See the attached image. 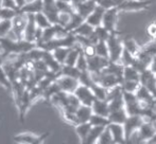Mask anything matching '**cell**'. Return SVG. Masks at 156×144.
Wrapping results in <instances>:
<instances>
[{"instance_id":"cell-1","label":"cell","mask_w":156,"mask_h":144,"mask_svg":"<svg viewBox=\"0 0 156 144\" xmlns=\"http://www.w3.org/2000/svg\"><path fill=\"white\" fill-rule=\"evenodd\" d=\"M36 47V43L27 41L25 39H12L10 37H0V48L2 50V54L5 57L10 55H19L23 53H28L30 50Z\"/></svg>"},{"instance_id":"cell-25","label":"cell","mask_w":156,"mask_h":144,"mask_svg":"<svg viewBox=\"0 0 156 144\" xmlns=\"http://www.w3.org/2000/svg\"><path fill=\"white\" fill-rule=\"evenodd\" d=\"M122 43H123L124 49H126L129 53H132L133 55H137L138 52L140 51L141 47L136 43V40L132 36H125L122 37Z\"/></svg>"},{"instance_id":"cell-43","label":"cell","mask_w":156,"mask_h":144,"mask_svg":"<svg viewBox=\"0 0 156 144\" xmlns=\"http://www.w3.org/2000/svg\"><path fill=\"white\" fill-rule=\"evenodd\" d=\"M76 66L80 69L81 71H85V70H88V63H87V56L86 54L84 53V51H81L80 55H79L78 58V62H76Z\"/></svg>"},{"instance_id":"cell-21","label":"cell","mask_w":156,"mask_h":144,"mask_svg":"<svg viewBox=\"0 0 156 144\" xmlns=\"http://www.w3.org/2000/svg\"><path fill=\"white\" fill-rule=\"evenodd\" d=\"M44 9V2L43 0H32L29 1L19 9L20 12H23L26 14H36L38 12H41Z\"/></svg>"},{"instance_id":"cell-14","label":"cell","mask_w":156,"mask_h":144,"mask_svg":"<svg viewBox=\"0 0 156 144\" xmlns=\"http://www.w3.org/2000/svg\"><path fill=\"white\" fill-rule=\"evenodd\" d=\"M37 25L35 21L34 14H28V22L26 26L25 34H23V39L27 41L35 43V34L37 31Z\"/></svg>"},{"instance_id":"cell-10","label":"cell","mask_w":156,"mask_h":144,"mask_svg":"<svg viewBox=\"0 0 156 144\" xmlns=\"http://www.w3.org/2000/svg\"><path fill=\"white\" fill-rule=\"evenodd\" d=\"M139 82L140 85L147 87L151 91V93L156 99V73H154L150 68L146 69L140 73Z\"/></svg>"},{"instance_id":"cell-12","label":"cell","mask_w":156,"mask_h":144,"mask_svg":"<svg viewBox=\"0 0 156 144\" xmlns=\"http://www.w3.org/2000/svg\"><path fill=\"white\" fill-rule=\"evenodd\" d=\"M58 86L61 87V90L68 93H74L79 86H80V81L78 78L70 77V76L61 75L56 78Z\"/></svg>"},{"instance_id":"cell-30","label":"cell","mask_w":156,"mask_h":144,"mask_svg":"<svg viewBox=\"0 0 156 144\" xmlns=\"http://www.w3.org/2000/svg\"><path fill=\"white\" fill-rule=\"evenodd\" d=\"M91 90L94 91V95H96V99L99 100H107V95H108L109 89L105 88L104 86H102L99 83H94L93 86L90 87Z\"/></svg>"},{"instance_id":"cell-22","label":"cell","mask_w":156,"mask_h":144,"mask_svg":"<svg viewBox=\"0 0 156 144\" xmlns=\"http://www.w3.org/2000/svg\"><path fill=\"white\" fill-rule=\"evenodd\" d=\"M135 93L137 95V99L142 104H152L155 101V97L151 93V91L142 85H140Z\"/></svg>"},{"instance_id":"cell-24","label":"cell","mask_w":156,"mask_h":144,"mask_svg":"<svg viewBox=\"0 0 156 144\" xmlns=\"http://www.w3.org/2000/svg\"><path fill=\"white\" fill-rule=\"evenodd\" d=\"M127 117H129V113H127L125 107L111 111V113L108 115L109 120H111V123H119V124H123L125 120L127 119Z\"/></svg>"},{"instance_id":"cell-34","label":"cell","mask_w":156,"mask_h":144,"mask_svg":"<svg viewBox=\"0 0 156 144\" xmlns=\"http://www.w3.org/2000/svg\"><path fill=\"white\" fill-rule=\"evenodd\" d=\"M0 85H2L6 90L13 92V84L3 66H0Z\"/></svg>"},{"instance_id":"cell-46","label":"cell","mask_w":156,"mask_h":144,"mask_svg":"<svg viewBox=\"0 0 156 144\" xmlns=\"http://www.w3.org/2000/svg\"><path fill=\"white\" fill-rule=\"evenodd\" d=\"M1 6L6 9H11V10L19 11V8L15 0H1Z\"/></svg>"},{"instance_id":"cell-39","label":"cell","mask_w":156,"mask_h":144,"mask_svg":"<svg viewBox=\"0 0 156 144\" xmlns=\"http://www.w3.org/2000/svg\"><path fill=\"white\" fill-rule=\"evenodd\" d=\"M140 86V82L138 81H127L123 80L121 84V87L124 91H129V92H136L137 89Z\"/></svg>"},{"instance_id":"cell-16","label":"cell","mask_w":156,"mask_h":144,"mask_svg":"<svg viewBox=\"0 0 156 144\" xmlns=\"http://www.w3.org/2000/svg\"><path fill=\"white\" fill-rule=\"evenodd\" d=\"M108 128L111 129V132H112V135H113L114 144H124V143H126V140H125L123 124L111 123L108 125Z\"/></svg>"},{"instance_id":"cell-53","label":"cell","mask_w":156,"mask_h":144,"mask_svg":"<svg viewBox=\"0 0 156 144\" xmlns=\"http://www.w3.org/2000/svg\"><path fill=\"white\" fill-rule=\"evenodd\" d=\"M56 1H66V2H71V0H56Z\"/></svg>"},{"instance_id":"cell-7","label":"cell","mask_w":156,"mask_h":144,"mask_svg":"<svg viewBox=\"0 0 156 144\" xmlns=\"http://www.w3.org/2000/svg\"><path fill=\"white\" fill-rule=\"evenodd\" d=\"M151 3V0H124L118 5V8L121 12H138L147 10Z\"/></svg>"},{"instance_id":"cell-52","label":"cell","mask_w":156,"mask_h":144,"mask_svg":"<svg viewBox=\"0 0 156 144\" xmlns=\"http://www.w3.org/2000/svg\"><path fill=\"white\" fill-rule=\"evenodd\" d=\"M5 60H6L5 56H4L3 54H1V55H0V66H3L4 62H5Z\"/></svg>"},{"instance_id":"cell-36","label":"cell","mask_w":156,"mask_h":144,"mask_svg":"<svg viewBox=\"0 0 156 144\" xmlns=\"http://www.w3.org/2000/svg\"><path fill=\"white\" fill-rule=\"evenodd\" d=\"M94 50H96L97 55H100L102 57L109 58V51H108V46L107 43L104 40H99L98 43L94 45Z\"/></svg>"},{"instance_id":"cell-42","label":"cell","mask_w":156,"mask_h":144,"mask_svg":"<svg viewBox=\"0 0 156 144\" xmlns=\"http://www.w3.org/2000/svg\"><path fill=\"white\" fill-rule=\"evenodd\" d=\"M56 6H58V10L63 13H70V14H72V13L76 12V9L72 5L71 2L56 1Z\"/></svg>"},{"instance_id":"cell-20","label":"cell","mask_w":156,"mask_h":144,"mask_svg":"<svg viewBox=\"0 0 156 144\" xmlns=\"http://www.w3.org/2000/svg\"><path fill=\"white\" fill-rule=\"evenodd\" d=\"M94 113L100 115H104V117H108L111 113V109H109V103L107 100H99L96 99L94 104L91 105Z\"/></svg>"},{"instance_id":"cell-3","label":"cell","mask_w":156,"mask_h":144,"mask_svg":"<svg viewBox=\"0 0 156 144\" xmlns=\"http://www.w3.org/2000/svg\"><path fill=\"white\" fill-rule=\"evenodd\" d=\"M144 122V118L140 115H132L127 117V119L125 120V122L123 123L126 143H129L131 141L132 136L137 132V130L139 129Z\"/></svg>"},{"instance_id":"cell-8","label":"cell","mask_w":156,"mask_h":144,"mask_svg":"<svg viewBox=\"0 0 156 144\" xmlns=\"http://www.w3.org/2000/svg\"><path fill=\"white\" fill-rule=\"evenodd\" d=\"M121 11L119 10L118 6L115 8L108 9V10L105 11L104 17H103L102 26H104L107 30H109L111 32H116V26H117V20H118V14Z\"/></svg>"},{"instance_id":"cell-35","label":"cell","mask_w":156,"mask_h":144,"mask_svg":"<svg viewBox=\"0 0 156 144\" xmlns=\"http://www.w3.org/2000/svg\"><path fill=\"white\" fill-rule=\"evenodd\" d=\"M34 16H35V21H36L37 27L41 28V29L44 30V29H46V28L50 27V26L52 25L43 11H41V12L36 13V14H34Z\"/></svg>"},{"instance_id":"cell-27","label":"cell","mask_w":156,"mask_h":144,"mask_svg":"<svg viewBox=\"0 0 156 144\" xmlns=\"http://www.w3.org/2000/svg\"><path fill=\"white\" fill-rule=\"evenodd\" d=\"M85 21V18L82 17L78 12H74L72 13L71 15V19H70L69 23L65 27V29L67 30L68 32H73L79 26H81L83 22Z\"/></svg>"},{"instance_id":"cell-17","label":"cell","mask_w":156,"mask_h":144,"mask_svg":"<svg viewBox=\"0 0 156 144\" xmlns=\"http://www.w3.org/2000/svg\"><path fill=\"white\" fill-rule=\"evenodd\" d=\"M105 11L106 10H105L103 6H101L100 4H98V5L96 6V9L94 10V12L86 18V21L88 23H90V25L94 28L99 27V26L102 25Z\"/></svg>"},{"instance_id":"cell-29","label":"cell","mask_w":156,"mask_h":144,"mask_svg":"<svg viewBox=\"0 0 156 144\" xmlns=\"http://www.w3.org/2000/svg\"><path fill=\"white\" fill-rule=\"evenodd\" d=\"M73 48V47H72ZM71 48H68V47H58L55 49L52 50V54H53L54 57L58 60V63H61L62 65L65 64V60L67 58V55L68 53L70 52Z\"/></svg>"},{"instance_id":"cell-2","label":"cell","mask_w":156,"mask_h":144,"mask_svg":"<svg viewBox=\"0 0 156 144\" xmlns=\"http://www.w3.org/2000/svg\"><path fill=\"white\" fill-rule=\"evenodd\" d=\"M109 51V60L112 62H120L122 53H123L124 46L122 43V38L118 31L112 32L111 36L106 40Z\"/></svg>"},{"instance_id":"cell-38","label":"cell","mask_w":156,"mask_h":144,"mask_svg":"<svg viewBox=\"0 0 156 144\" xmlns=\"http://www.w3.org/2000/svg\"><path fill=\"white\" fill-rule=\"evenodd\" d=\"M79 81H80L81 85H85V86H88V87H91L94 83H96L94 81L93 75H91V72L89 70H85V71L81 72Z\"/></svg>"},{"instance_id":"cell-6","label":"cell","mask_w":156,"mask_h":144,"mask_svg":"<svg viewBox=\"0 0 156 144\" xmlns=\"http://www.w3.org/2000/svg\"><path fill=\"white\" fill-rule=\"evenodd\" d=\"M50 136V132H45L41 136H36L31 132H21V134L15 135L13 141L15 143L20 144H41Z\"/></svg>"},{"instance_id":"cell-47","label":"cell","mask_w":156,"mask_h":144,"mask_svg":"<svg viewBox=\"0 0 156 144\" xmlns=\"http://www.w3.org/2000/svg\"><path fill=\"white\" fill-rule=\"evenodd\" d=\"M99 4L101 6H103L105 10H108V9L118 6L119 5V2H118V0H102Z\"/></svg>"},{"instance_id":"cell-19","label":"cell","mask_w":156,"mask_h":144,"mask_svg":"<svg viewBox=\"0 0 156 144\" xmlns=\"http://www.w3.org/2000/svg\"><path fill=\"white\" fill-rule=\"evenodd\" d=\"M93 113H94V111H93L91 106L83 105V104H81L80 107L76 109V124L89 122V120H90Z\"/></svg>"},{"instance_id":"cell-55","label":"cell","mask_w":156,"mask_h":144,"mask_svg":"<svg viewBox=\"0 0 156 144\" xmlns=\"http://www.w3.org/2000/svg\"><path fill=\"white\" fill-rule=\"evenodd\" d=\"M154 102H155V103H156V99H155V101H154Z\"/></svg>"},{"instance_id":"cell-23","label":"cell","mask_w":156,"mask_h":144,"mask_svg":"<svg viewBox=\"0 0 156 144\" xmlns=\"http://www.w3.org/2000/svg\"><path fill=\"white\" fill-rule=\"evenodd\" d=\"M93 125L90 124V122H85V123H80L76 124L74 126V130H76V135L80 138L81 143H84V141L86 140L87 136H88L89 132H90Z\"/></svg>"},{"instance_id":"cell-13","label":"cell","mask_w":156,"mask_h":144,"mask_svg":"<svg viewBox=\"0 0 156 144\" xmlns=\"http://www.w3.org/2000/svg\"><path fill=\"white\" fill-rule=\"evenodd\" d=\"M156 132V128L153 124V122L144 121L142 123V125L140 126V128L137 130V136H138V142H146L148 143V141L152 138Z\"/></svg>"},{"instance_id":"cell-40","label":"cell","mask_w":156,"mask_h":144,"mask_svg":"<svg viewBox=\"0 0 156 144\" xmlns=\"http://www.w3.org/2000/svg\"><path fill=\"white\" fill-rule=\"evenodd\" d=\"M94 33H96L97 37H98L99 40H104L106 41L108 39V37L111 36L112 32L109 30H107L104 26H99V27L94 28Z\"/></svg>"},{"instance_id":"cell-56","label":"cell","mask_w":156,"mask_h":144,"mask_svg":"<svg viewBox=\"0 0 156 144\" xmlns=\"http://www.w3.org/2000/svg\"><path fill=\"white\" fill-rule=\"evenodd\" d=\"M154 39H155V40H156V37H155V38H154Z\"/></svg>"},{"instance_id":"cell-37","label":"cell","mask_w":156,"mask_h":144,"mask_svg":"<svg viewBox=\"0 0 156 144\" xmlns=\"http://www.w3.org/2000/svg\"><path fill=\"white\" fill-rule=\"evenodd\" d=\"M12 19H0V37H4L12 32Z\"/></svg>"},{"instance_id":"cell-32","label":"cell","mask_w":156,"mask_h":144,"mask_svg":"<svg viewBox=\"0 0 156 144\" xmlns=\"http://www.w3.org/2000/svg\"><path fill=\"white\" fill-rule=\"evenodd\" d=\"M89 122L93 126H103V127H107L111 124V120L108 117L97 115V113H93Z\"/></svg>"},{"instance_id":"cell-51","label":"cell","mask_w":156,"mask_h":144,"mask_svg":"<svg viewBox=\"0 0 156 144\" xmlns=\"http://www.w3.org/2000/svg\"><path fill=\"white\" fill-rule=\"evenodd\" d=\"M148 143L149 144H156V132H155V135L152 137V138L150 139V140L148 141Z\"/></svg>"},{"instance_id":"cell-44","label":"cell","mask_w":156,"mask_h":144,"mask_svg":"<svg viewBox=\"0 0 156 144\" xmlns=\"http://www.w3.org/2000/svg\"><path fill=\"white\" fill-rule=\"evenodd\" d=\"M136 56L133 55L132 53H129L126 49L123 50V53H122L121 60H120V63H121L123 66H131L133 64V62L135 60Z\"/></svg>"},{"instance_id":"cell-49","label":"cell","mask_w":156,"mask_h":144,"mask_svg":"<svg viewBox=\"0 0 156 144\" xmlns=\"http://www.w3.org/2000/svg\"><path fill=\"white\" fill-rule=\"evenodd\" d=\"M16 1V3H17V5H18V8L20 9V8H23V5L26 4V2H27V0H15Z\"/></svg>"},{"instance_id":"cell-31","label":"cell","mask_w":156,"mask_h":144,"mask_svg":"<svg viewBox=\"0 0 156 144\" xmlns=\"http://www.w3.org/2000/svg\"><path fill=\"white\" fill-rule=\"evenodd\" d=\"M94 32V27L88 23L86 20L82 23L81 26H79L76 30L73 31V33L76 35H82V36H90Z\"/></svg>"},{"instance_id":"cell-45","label":"cell","mask_w":156,"mask_h":144,"mask_svg":"<svg viewBox=\"0 0 156 144\" xmlns=\"http://www.w3.org/2000/svg\"><path fill=\"white\" fill-rule=\"evenodd\" d=\"M71 15L70 13H63L60 12V15H58V25L62 26V27L65 28L66 26L69 23L70 19H71Z\"/></svg>"},{"instance_id":"cell-50","label":"cell","mask_w":156,"mask_h":144,"mask_svg":"<svg viewBox=\"0 0 156 144\" xmlns=\"http://www.w3.org/2000/svg\"><path fill=\"white\" fill-rule=\"evenodd\" d=\"M84 1H86V0H71V3L73 6H76V5H78V4L82 3V2H84Z\"/></svg>"},{"instance_id":"cell-28","label":"cell","mask_w":156,"mask_h":144,"mask_svg":"<svg viewBox=\"0 0 156 144\" xmlns=\"http://www.w3.org/2000/svg\"><path fill=\"white\" fill-rule=\"evenodd\" d=\"M81 71L80 69L76 66H69V65H63L62 69L60 71V76L61 75H66V76H70V77H74L78 78L80 77L81 75Z\"/></svg>"},{"instance_id":"cell-11","label":"cell","mask_w":156,"mask_h":144,"mask_svg":"<svg viewBox=\"0 0 156 144\" xmlns=\"http://www.w3.org/2000/svg\"><path fill=\"white\" fill-rule=\"evenodd\" d=\"M87 63H88V70L91 73H100L109 64V58L94 54L93 56L87 57Z\"/></svg>"},{"instance_id":"cell-33","label":"cell","mask_w":156,"mask_h":144,"mask_svg":"<svg viewBox=\"0 0 156 144\" xmlns=\"http://www.w3.org/2000/svg\"><path fill=\"white\" fill-rule=\"evenodd\" d=\"M140 78V72L137 71L133 66H124L123 69V80L127 81H138Z\"/></svg>"},{"instance_id":"cell-15","label":"cell","mask_w":156,"mask_h":144,"mask_svg":"<svg viewBox=\"0 0 156 144\" xmlns=\"http://www.w3.org/2000/svg\"><path fill=\"white\" fill-rule=\"evenodd\" d=\"M41 60H43L44 63L46 64L48 70L54 72V73L60 74V71H61V69H62L63 65L58 62V60L54 57L51 51H46L45 50V53H44V56Z\"/></svg>"},{"instance_id":"cell-9","label":"cell","mask_w":156,"mask_h":144,"mask_svg":"<svg viewBox=\"0 0 156 144\" xmlns=\"http://www.w3.org/2000/svg\"><path fill=\"white\" fill-rule=\"evenodd\" d=\"M74 94L78 97L81 104H83V105L91 106L96 100V95H94V91L91 90V88L88 86H85V85L80 84V86L74 91Z\"/></svg>"},{"instance_id":"cell-4","label":"cell","mask_w":156,"mask_h":144,"mask_svg":"<svg viewBox=\"0 0 156 144\" xmlns=\"http://www.w3.org/2000/svg\"><path fill=\"white\" fill-rule=\"evenodd\" d=\"M12 22H13L12 32L15 35V38L18 39V40H23L25 30H26V26H27V22H28V14L18 11L17 14L13 17Z\"/></svg>"},{"instance_id":"cell-5","label":"cell","mask_w":156,"mask_h":144,"mask_svg":"<svg viewBox=\"0 0 156 144\" xmlns=\"http://www.w3.org/2000/svg\"><path fill=\"white\" fill-rule=\"evenodd\" d=\"M123 99H124V107L126 109L129 115H140L142 110V104L137 99L135 92H129L123 90Z\"/></svg>"},{"instance_id":"cell-41","label":"cell","mask_w":156,"mask_h":144,"mask_svg":"<svg viewBox=\"0 0 156 144\" xmlns=\"http://www.w3.org/2000/svg\"><path fill=\"white\" fill-rule=\"evenodd\" d=\"M98 143L100 144H114V138H113V135L111 132V129L107 127H105V129L103 130L102 135L100 136L99 138Z\"/></svg>"},{"instance_id":"cell-26","label":"cell","mask_w":156,"mask_h":144,"mask_svg":"<svg viewBox=\"0 0 156 144\" xmlns=\"http://www.w3.org/2000/svg\"><path fill=\"white\" fill-rule=\"evenodd\" d=\"M105 129V127L103 126H93L89 132L88 136H87L86 140L84 141L83 144H94V143H98L99 138L100 136L102 135L103 130Z\"/></svg>"},{"instance_id":"cell-18","label":"cell","mask_w":156,"mask_h":144,"mask_svg":"<svg viewBox=\"0 0 156 144\" xmlns=\"http://www.w3.org/2000/svg\"><path fill=\"white\" fill-rule=\"evenodd\" d=\"M97 5H98V3L94 0H86V1L76 5L74 9H76V12H78L86 20V18L94 12V10L96 9Z\"/></svg>"},{"instance_id":"cell-48","label":"cell","mask_w":156,"mask_h":144,"mask_svg":"<svg viewBox=\"0 0 156 144\" xmlns=\"http://www.w3.org/2000/svg\"><path fill=\"white\" fill-rule=\"evenodd\" d=\"M147 30H148L149 35H150L151 37H153V38H155V37H156V22L151 23Z\"/></svg>"},{"instance_id":"cell-54","label":"cell","mask_w":156,"mask_h":144,"mask_svg":"<svg viewBox=\"0 0 156 144\" xmlns=\"http://www.w3.org/2000/svg\"><path fill=\"white\" fill-rule=\"evenodd\" d=\"M94 1H96V2H97V3H98V4H99V3H100V2H101V1H102V0H94Z\"/></svg>"}]
</instances>
